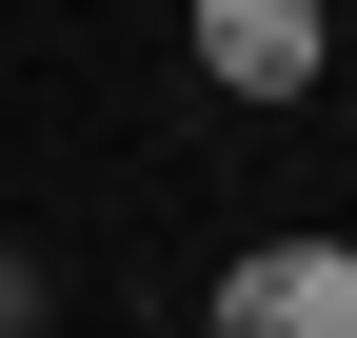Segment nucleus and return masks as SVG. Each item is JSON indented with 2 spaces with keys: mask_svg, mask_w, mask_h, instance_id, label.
Here are the masks:
<instances>
[{
  "mask_svg": "<svg viewBox=\"0 0 357 338\" xmlns=\"http://www.w3.org/2000/svg\"><path fill=\"white\" fill-rule=\"evenodd\" d=\"M199 338H357V239H258V259H218Z\"/></svg>",
  "mask_w": 357,
  "mask_h": 338,
  "instance_id": "f257e3e1",
  "label": "nucleus"
},
{
  "mask_svg": "<svg viewBox=\"0 0 357 338\" xmlns=\"http://www.w3.org/2000/svg\"><path fill=\"white\" fill-rule=\"evenodd\" d=\"M318 60H337L318 0H199V80L218 100H318Z\"/></svg>",
  "mask_w": 357,
  "mask_h": 338,
  "instance_id": "f03ea898",
  "label": "nucleus"
},
{
  "mask_svg": "<svg viewBox=\"0 0 357 338\" xmlns=\"http://www.w3.org/2000/svg\"><path fill=\"white\" fill-rule=\"evenodd\" d=\"M0 338H40V259H0Z\"/></svg>",
  "mask_w": 357,
  "mask_h": 338,
  "instance_id": "7ed1b4c3",
  "label": "nucleus"
}]
</instances>
